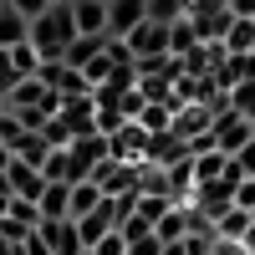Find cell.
<instances>
[{"label":"cell","instance_id":"cell-1","mask_svg":"<svg viewBox=\"0 0 255 255\" xmlns=\"http://www.w3.org/2000/svg\"><path fill=\"white\" fill-rule=\"evenodd\" d=\"M77 41V20H72V5H51L46 15L31 20V46L46 56V61H61Z\"/></svg>","mask_w":255,"mask_h":255},{"label":"cell","instance_id":"cell-2","mask_svg":"<svg viewBox=\"0 0 255 255\" xmlns=\"http://www.w3.org/2000/svg\"><path fill=\"white\" fill-rule=\"evenodd\" d=\"M189 20H194L199 41H225L235 26V10H230V0H189Z\"/></svg>","mask_w":255,"mask_h":255},{"label":"cell","instance_id":"cell-3","mask_svg":"<svg viewBox=\"0 0 255 255\" xmlns=\"http://www.w3.org/2000/svg\"><path fill=\"white\" fill-rule=\"evenodd\" d=\"M209 138H215V148H220V153H230V158H235L245 143H255V123H250L245 113H235V108H225V113L215 118V128H209Z\"/></svg>","mask_w":255,"mask_h":255},{"label":"cell","instance_id":"cell-4","mask_svg":"<svg viewBox=\"0 0 255 255\" xmlns=\"http://www.w3.org/2000/svg\"><path fill=\"white\" fill-rule=\"evenodd\" d=\"M108 158H113V138H102V133L77 138V143H72V168H77V184H82V179H92Z\"/></svg>","mask_w":255,"mask_h":255},{"label":"cell","instance_id":"cell-5","mask_svg":"<svg viewBox=\"0 0 255 255\" xmlns=\"http://www.w3.org/2000/svg\"><path fill=\"white\" fill-rule=\"evenodd\" d=\"M128 46H133V56L138 61H158V56H174L168 51V26H158V20H143V26L133 31V36H123Z\"/></svg>","mask_w":255,"mask_h":255},{"label":"cell","instance_id":"cell-6","mask_svg":"<svg viewBox=\"0 0 255 255\" xmlns=\"http://www.w3.org/2000/svg\"><path fill=\"white\" fill-rule=\"evenodd\" d=\"M148 20V0H108V36H133Z\"/></svg>","mask_w":255,"mask_h":255},{"label":"cell","instance_id":"cell-7","mask_svg":"<svg viewBox=\"0 0 255 255\" xmlns=\"http://www.w3.org/2000/svg\"><path fill=\"white\" fill-rule=\"evenodd\" d=\"M41 240H46L56 255H87V245H82V230H77V220H46V225H41Z\"/></svg>","mask_w":255,"mask_h":255},{"label":"cell","instance_id":"cell-8","mask_svg":"<svg viewBox=\"0 0 255 255\" xmlns=\"http://www.w3.org/2000/svg\"><path fill=\"white\" fill-rule=\"evenodd\" d=\"M10 189H15V199H31V204H41V194H46V174H41L36 163H26V158H15L10 163Z\"/></svg>","mask_w":255,"mask_h":255},{"label":"cell","instance_id":"cell-9","mask_svg":"<svg viewBox=\"0 0 255 255\" xmlns=\"http://www.w3.org/2000/svg\"><path fill=\"white\" fill-rule=\"evenodd\" d=\"M77 36H108V0H72Z\"/></svg>","mask_w":255,"mask_h":255},{"label":"cell","instance_id":"cell-10","mask_svg":"<svg viewBox=\"0 0 255 255\" xmlns=\"http://www.w3.org/2000/svg\"><path fill=\"white\" fill-rule=\"evenodd\" d=\"M31 41V20L20 15V10H0V51H15V46H26Z\"/></svg>","mask_w":255,"mask_h":255},{"label":"cell","instance_id":"cell-11","mask_svg":"<svg viewBox=\"0 0 255 255\" xmlns=\"http://www.w3.org/2000/svg\"><path fill=\"white\" fill-rule=\"evenodd\" d=\"M102 51H108V36H77V41H72V51L61 56V61H67L72 72H87Z\"/></svg>","mask_w":255,"mask_h":255},{"label":"cell","instance_id":"cell-12","mask_svg":"<svg viewBox=\"0 0 255 255\" xmlns=\"http://www.w3.org/2000/svg\"><path fill=\"white\" fill-rule=\"evenodd\" d=\"M102 184L97 179H82V184H72V220H87V215H97L102 209Z\"/></svg>","mask_w":255,"mask_h":255},{"label":"cell","instance_id":"cell-13","mask_svg":"<svg viewBox=\"0 0 255 255\" xmlns=\"http://www.w3.org/2000/svg\"><path fill=\"white\" fill-rule=\"evenodd\" d=\"M225 174H230V153H220V148L194 153V184H220Z\"/></svg>","mask_w":255,"mask_h":255},{"label":"cell","instance_id":"cell-14","mask_svg":"<svg viewBox=\"0 0 255 255\" xmlns=\"http://www.w3.org/2000/svg\"><path fill=\"white\" fill-rule=\"evenodd\" d=\"M189 215H194L189 204H174V209H168V215L158 220V240H163V245H179V240H189Z\"/></svg>","mask_w":255,"mask_h":255},{"label":"cell","instance_id":"cell-15","mask_svg":"<svg viewBox=\"0 0 255 255\" xmlns=\"http://www.w3.org/2000/svg\"><path fill=\"white\" fill-rule=\"evenodd\" d=\"M41 215L46 220H72V184H51L41 194Z\"/></svg>","mask_w":255,"mask_h":255},{"label":"cell","instance_id":"cell-16","mask_svg":"<svg viewBox=\"0 0 255 255\" xmlns=\"http://www.w3.org/2000/svg\"><path fill=\"white\" fill-rule=\"evenodd\" d=\"M46 184H77V168H72V148H51V158L41 163Z\"/></svg>","mask_w":255,"mask_h":255},{"label":"cell","instance_id":"cell-17","mask_svg":"<svg viewBox=\"0 0 255 255\" xmlns=\"http://www.w3.org/2000/svg\"><path fill=\"white\" fill-rule=\"evenodd\" d=\"M204 41H199V31H194V20H179V26H168V51L174 56H189V51H199Z\"/></svg>","mask_w":255,"mask_h":255},{"label":"cell","instance_id":"cell-18","mask_svg":"<svg viewBox=\"0 0 255 255\" xmlns=\"http://www.w3.org/2000/svg\"><path fill=\"white\" fill-rule=\"evenodd\" d=\"M148 20L179 26V20H189V0H148Z\"/></svg>","mask_w":255,"mask_h":255},{"label":"cell","instance_id":"cell-19","mask_svg":"<svg viewBox=\"0 0 255 255\" xmlns=\"http://www.w3.org/2000/svg\"><path fill=\"white\" fill-rule=\"evenodd\" d=\"M225 51H235V56H250L255 51V20H235V26H230Z\"/></svg>","mask_w":255,"mask_h":255},{"label":"cell","instance_id":"cell-20","mask_svg":"<svg viewBox=\"0 0 255 255\" xmlns=\"http://www.w3.org/2000/svg\"><path fill=\"white\" fill-rule=\"evenodd\" d=\"M168 209H174V199H163V194H138V215L153 225V230H158V220L168 215Z\"/></svg>","mask_w":255,"mask_h":255},{"label":"cell","instance_id":"cell-21","mask_svg":"<svg viewBox=\"0 0 255 255\" xmlns=\"http://www.w3.org/2000/svg\"><path fill=\"white\" fill-rule=\"evenodd\" d=\"M41 138H46L51 148H72V143H77V138H72V128H67V118H61V113H56V118H51L46 128H41Z\"/></svg>","mask_w":255,"mask_h":255},{"label":"cell","instance_id":"cell-22","mask_svg":"<svg viewBox=\"0 0 255 255\" xmlns=\"http://www.w3.org/2000/svg\"><path fill=\"white\" fill-rule=\"evenodd\" d=\"M230 108H235V113H245V118L255 123V82H240V87L230 92Z\"/></svg>","mask_w":255,"mask_h":255},{"label":"cell","instance_id":"cell-23","mask_svg":"<svg viewBox=\"0 0 255 255\" xmlns=\"http://www.w3.org/2000/svg\"><path fill=\"white\" fill-rule=\"evenodd\" d=\"M108 61H113V67H138L133 46H128V41H118V36H108Z\"/></svg>","mask_w":255,"mask_h":255},{"label":"cell","instance_id":"cell-24","mask_svg":"<svg viewBox=\"0 0 255 255\" xmlns=\"http://www.w3.org/2000/svg\"><path fill=\"white\" fill-rule=\"evenodd\" d=\"M148 235H153V225H148L143 215H133V220L123 225V240H128V245H133V240H148Z\"/></svg>","mask_w":255,"mask_h":255},{"label":"cell","instance_id":"cell-25","mask_svg":"<svg viewBox=\"0 0 255 255\" xmlns=\"http://www.w3.org/2000/svg\"><path fill=\"white\" fill-rule=\"evenodd\" d=\"M10 10H20L26 20H36V15H46V10H51V0H10Z\"/></svg>","mask_w":255,"mask_h":255},{"label":"cell","instance_id":"cell-26","mask_svg":"<svg viewBox=\"0 0 255 255\" xmlns=\"http://www.w3.org/2000/svg\"><path fill=\"white\" fill-rule=\"evenodd\" d=\"M128 255H163V240H158V230H153L148 240H133V245H128Z\"/></svg>","mask_w":255,"mask_h":255},{"label":"cell","instance_id":"cell-27","mask_svg":"<svg viewBox=\"0 0 255 255\" xmlns=\"http://www.w3.org/2000/svg\"><path fill=\"white\" fill-rule=\"evenodd\" d=\"M235 209H255V179H240V189H235Z\"/></svg>","mask_w":255,"mask_h":255},{"label":"cell","instance_id":"cell-28","mask_svg":"<svg viewBox=\"0 0 255 255\" xmlns=\"http://www.w3.org/2000/svg\"><path fill=\"white\" fill-rule=\"evenodd\" d=\"M92 255H128V240H123V230H113V235L102 240V245H97Z\"/></svg>","mask_w":255,"mask_h":255},{"label":"cell","instance_id":"cell-29","mask_svg":"<svg viewBox=\"0 0 255 255\" xmlns=\"http://www.w3.org/2000/svg\"><path fill=\"white\" fill-rule=\"evenodd\" d=\"M235 163H240V174H245V179H255V143H245V148H240Z\"/></svg>","mask_w":255,"mask_h":255},{"label":"cell","instance_id":"cell-30","mask_svg":"<svg viewBox=\"0 0 255 255\" xmlns=\"http://www.w3.org/2000/svg\"><path fill=\"white\" fill-rule=\"evenodd\" d=\"M20 255H56V250H51L46 240H41V230H36V235H31L26 245H20Z\"/></svg>","mask_w":255,"mask_h":255},{"label":"cell","instance_id":"cell-31","mask_svg":"<svg viewBox=\"0 0 255 255\" xmlns=\"http://www.w3.org/2000/svg\"><path fill=\"white\" fill-rule=\"evenodd\" d=\"M0 199H15V189H10V174H0Z\"/></svg>","mask_w":255,"mask_h":255},{"label":"cell","instance_id":"cell-32","mask_svg":"<svg viewBox=\"0 0 255 255\" xmlns=\"http://www.w3.org/2000/svg\"><path fill=\"white\" fill-rule=\"evenodd\" d=\"M240 245H245V250H250V255H255V225H250V230H245V240H240Z\"/></svg>","mask_w":255,"mask_h":255},{"label":"cell","instance_id":"cell-33","mask_svg":"<svg viewBox=\"0 0 255 255\" xmlns=\"http://www.w3.org/2000/svg\"><path fill=\"white\" fill-rule=\"evenodd\" d=\"M163 255H189V245L179 240V245H163Z\"/></svg>","mask_w":255,"mask_h":255},{"label":"cell","instance_id":"cell-34","mask_svg":"<svg viewBox=\"0 0 255 255\" xmlns=\"http://www.w3.org/2000/svg\"><path fill=\"white\" fill-rule=\"evenodd\" d=\"M51 5H72V0H51Z\"/></svg>","mask_w":255,"mask_h":255},{"label":"cell","instance_id":"cell-35","mask_svg":"<svg viewBox=\"0 0 255 255\" xmlns=\"http://www.w3.org/2000/svg\"><path fill=\"white\" fill-rule=\"evenodd\" d=\"M5 5H10V0H0V10H5Z\"/></svg>","mask_w":255,"mask_h":255},{"label":"cell","instance_id":"cell-36","mask_svg":"<svg viewBox=\"0 0 255 255\" xmlns=\"http://www.w3.org/2000/svg\"><path fill=\"white\" fill-rule=\"evenodd\" d=\"M87 255H92V250H87Z\"/></svg>","mask_w":255,"mask_h":255}]
</instances>
